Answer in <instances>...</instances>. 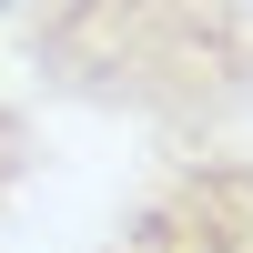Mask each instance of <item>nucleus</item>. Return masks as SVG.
I'll list each match as a JSON object with an SVG mask.
<instances>
[{"instance_id":"f257e3e1","label":"nucleus","mask_w":253,"mask_h":253,"mask_svg":"<svg viewBox=\"0 0 253 253\" xmlns=\"http://www.w3.org/2000/svg\"><path fill=\"white\" fill-rule=\"evenodd\" d=\"M10 31L41 91L132 122L162 152L233 142L253 112V0H20Z\"/></svg>"},{"instance_id":"f03ea898","label":"nucleus","mask_w":253,"mask_h":253,"mask_svg":"<svg viewBox=\"0 0 253 253\" xmlns=\"http://www.w3.org/2000/svg\"><path fill=\"white\" fill-rule=\"evenodd\" d=\"M91 253H253V152L243 142L162 152Z\"/></svg>"},{"instance_id":"7ed1b4c3","label":"nucleus","mask_w":253,"mask_h":253,"mask_svg":"<svg viewBox=\"0 0 253 253\" xmlns=\"http://www.w3.org/2000/svg\"><path fill=\"white\" fill-rule=\"evenodd\" d=\"M31 162H41V132H31V112H20L10 91H0V203L31 182Z\"/></svg>"},{"instance_id":"20e7f679","label":"nucleus","mask_w":253,"mask_h":253,"mask_svg":"<svg viewBox=\"0 0 253 253\" xmlns=\"http://www.w3.org/2000/svg\"><path fill=\"white\" fill-rule=\"evenodd\" d=\"M10 10H20V0H0V20H10Z\"/></svg>"}]
</instances>
